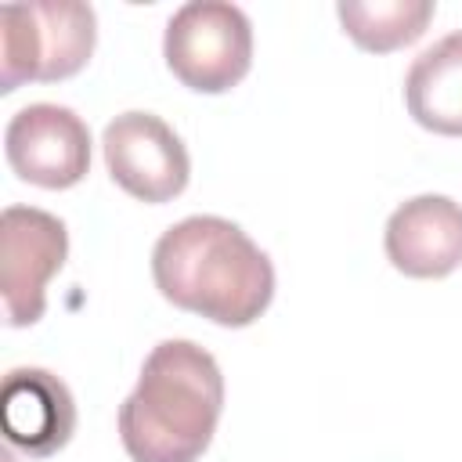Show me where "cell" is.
<instances>
[{"label": "cell", "mask_w": 462, "mask_h": 462, "mask_svg": "<svg viewBox=\"0 0 462 462\" xmlns=\"http://www.w3.org/2000/svg\"><path fill=\"white\" fill-rule=\"evenodd\" d=\"M4 152L22 180L61 191L79 184L90 170V130L72 108L36 101L11 116Z\"/></svg>", "instance_id": "cell-7"}, {"label": "cell", "mask_w": 462, "mask_h": 462, "mask_svg": "<svg viewBox=\"0 0 462 462\" xmlns=\"http://www.w3.org/2000/svg\"><path fill=\"white\" fill-rule=\"evenodd\" d=\"M4 437L32 455L47 458L61 451L76 433V401L72 390L47 368H14L0 390Z\"/></svg>", "instance_id": "cell-9"}, {"label": "cell", "mask_w": 462, "mask_h": 462, "mask_svg": "<svg viewBox=\"0 0 462 462\" xmlns=\"http://www.w3.org/2000/svg\"><path fill=\"white\" fill-rule=\"evenodd\" d=\"M383 245L401 274L444 278L462 267V206L448 195H415L390 213Z\"/></svg>", "instance_id": "cell-8"}, {"label": "cell", "mask_w": 462, "mask_h": 462, "mask_svg": "<svg viewBox=\"0 0 462 462\" xmlns=\"http://www.w3.org/2000/svg\"><path fill=\"white\" fill-rule=\"evenodd\" d=\"M69 231L36 206H7L0 217V289L7 325H36L47 310V282L65 267Z\"/></svg>", "instance_id": "cell-5"}, {"label": "cell", "mask_w": 462, "mask_h": 462, "mask_svg": "<svg viewBox=\"0 0 462 462\" xmlns=\"http://www.w3.org/2000/svg\"><path fill=\"white\" fill-rule=\"evenodd\" d=\"M430 0H339L336 14L343 32L361 47L375 54H390L397 47L415 43L430 18H433Z\"/></svg>", "instance_id": "cell-11"}, {"label": "cell", "mask_w": 462, "mask_h": 462, "mask_svg": "<svg viewBox=\"0 0 462 462\" xmlns=\"http://www.w3.org/2000/svg\"><path fill=\"white\" fill-rule=\"evenodd\" d=\"M162 54L184 87L224 94L242 83L253 65V25L245 11L227 0H195L166 22Z\"/></svg>", "instance_id": "cell-4"}, {"label": "cell", "mask_w": 462, "mask_h": 462, "mask_svg": "<svg viewBox=\"0 0 462 462\" xmlns=\"http://www.w3.org/2000/svg\"><path fill=\"white\" fill-rule=\"evenodd\" d=\"M0 90L76 76L97 40V18L79 0H32L0 11Z\"/></svg>", "instance_id": "cell-3"}, {"label": "cell", "mask_w": 462, "mask_h": 462, "mask_svg": "<svg viewBox=\"0 0 462 462\" xmlns=\"http://www.w3.org/2000/svg\"><path fill=\"white\" fill-rule=\"evenodd\" d=\"M408 116L444 137H462V32L426 47L404 76Z\"/></svg>", "instance_id": "cell-10"}, {"label": "cell", "mask_w": 462, "mask_h": 462, "mask_svg": "<svg viewBox=\"0 0 462 462\" xmlns=\"http://www.w3.org/2000/svg\"><path fill=\"white\" fill-rule=\"evenodd\" d=\"M155 289L180 310L227 328L253 325L274 300L271 256L224 217H184L152 249Z\"/></svg>", "instance_id": "cell-1"}, {"label": "cell", "mask_w": 462, "mask_h": 462, "mask_svg": "<svg viewBox=\"0 0 462 462\" xmlns=\"http://www.w3.org/2000/svg\"><path fill=\"white\" fill-rule=\"evenodd\" d=\"M101 148L112 180L141 202L159 206L188 188L191 177L188 148L177 137V130L155 112L116 116L101 134Z\"/></svg>", "instance_id": "cell-6"}, {"label": "cell", "mask_w": 462, "mask_h": 462, "mask_svg": "<svg viewBox=\"0 0 462 462\" xmlns=\"http://www.w3.org/2000/svg\"><path fill=\"white\" fill-rule=\"evenodd\" d=\"M224 375L191 339H162L119 404V440L134 462H195L220 422Z\"/></svg>", "instance_id": "cell-2"}]
</instances>
